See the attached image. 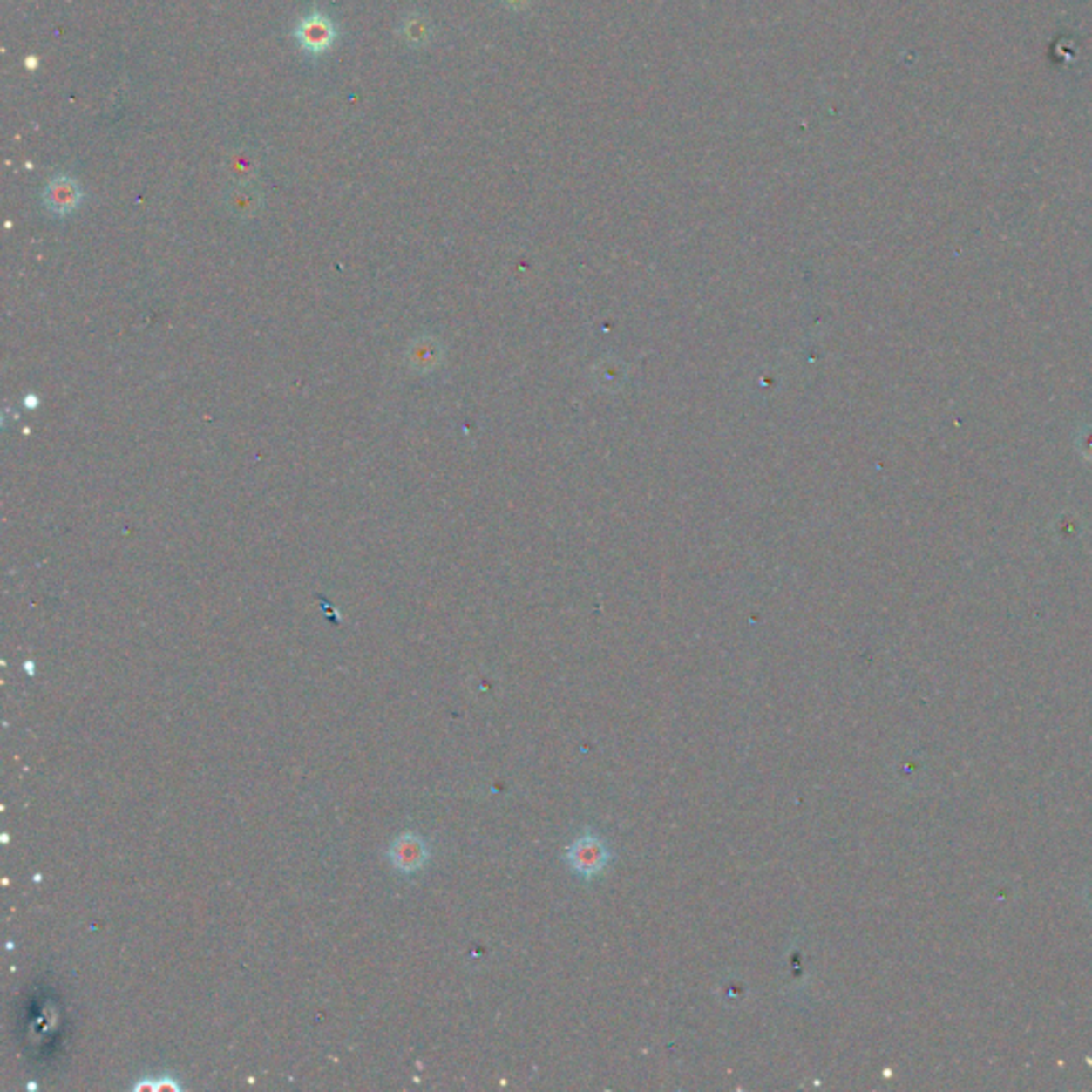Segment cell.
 <instances>
[{"mask_svg":"<svg viewBox=\"0 0 1092 1092\" xmlns=\"http://www.w3.org/2000/svg\"><path fill=\"white\" fill-rule=\"evenodd\" d=\"M227 207L233 216L241 218V220L254 218L261 212V207H263V194H261V190L254 184L241 182L235 188L228 190Z\"/></svg>","mask_w":1092,"mask_h":1092,"instance_id":"5b68a950","label":"cell"},{"mask_svg":"<svg viewBox=\"0 0 1092 1092\" xmlns=\"http://www.w3.org/2000/svg\"><path fill=\"white\" fill-rule=\"evenodd\" d=\"M423 858H425V851H423L421 843L414 841V838L402 843V866H405V869L418 866L423 862Z\"/></svg>","mask_w":1092,"mask_h":1092,"instance_id":"ba28073f","label":"cell"},{"mask_svg":"<svg viewBox=\"0 0 1092 1092\" xmlns=\"http://www.w3.org/2000/svg\"><path fill=\"white\" fill-rule=\"evenodd\" d=\"M81 203V188L71 175H56L43 190V205L54 216H69Z\"/></svg>","mask_w":1092,"mask_h":1092,"instance_id":"3957f363","label":"cell"},{"mask_svg":"<svg viewBox=\"0 0 1092 1092\" xmlns=\"http://www.w3.org/2000/svg\"><path fill=\"white\" fill-rule=\"evenodd\" d=\"M228 171H231L233 178L237 180V184L241 182H250L252 175L256 173V162L254 156L248 154V152H235L228 160Z\"/></svg>","mask_w":1092,"mask_h":1092,"instance_id":"52a82bcc","label":"cell"},{"mask_svg":"<svg viewBox=\"0 0 1092 1092\" xmlns=\"http://www.w3.org/2000/svg\"><path fill=\"white\" fill-rule=\"evenodd\" d=\"M610 860V851L607 843L595 834H585L579 837L567 850V865L576 875L591 879L607 869Z\"/></svg>","mask_w":1092,"mask_h":1092,"instance_id":"6da1fadb","label":"cell"},{"mask_svg":"<svg viewBox=\"0 0 1092 1092\" xmlns=\"http://www.w3.org/2000/svg\"><path fill=\"white\" fill-rule=\"evenodd\" d=\"M506 3H512V4H517V7H521L523 0H506Z\"/></svg>","mask_w":1092,"mask_h":1092,"instance_id":"9c48e42d","label":"cell"},{"mask_svg":"<svg viewBox=\"0 0 1092 1092\" xmlns=\"http://www.w3.org/2000/svg\"><path fill=\"white\" fill-rule=\"evenodd\" d=\"M405 361H408L410 370L418 371V374H427V371H433L442 361V346L436 337H417L412 344L408 346V352H405Z\"/></svg>","mask_w":1092,"mask_h":1092,"instance_id":"277c9868","label":"cell"},{"mask_svg":"<svg viewBox=\"0 0 1092 1092\" xmlns=\"http://www.w3.org/2000/svg\"><path fill=\"white\" fill-rule=\"evenodd\" d=\"M399 32H402L404 41L408 43V45L421 47L431 39V24H429L425 16H417V13H412V16L404 17Z\"/></svg>","mask_w":1092,"mask_h":1092,"instance_id":"8992f818","label":"cell"},{"mask_svg":"<svg viewBox=\"0 0 1092 1092\" xmlns=\"http://www.w3.org/2000/svg\"><path fill=\"white\" fill-rule=\"evenodd\" d=\"M336 39V26L322 13H309V16L302 17L297 26H295V41L309 56H318L329 51Z\"/></svg>","mask_w":1092,"mask_h":1092,"instance_id":"7a4b0ae2","label":"cell"}]
</instances>
